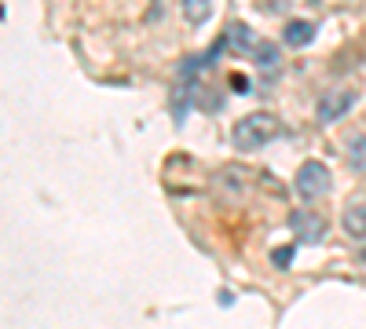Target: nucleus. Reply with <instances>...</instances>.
<instances>
[{
  "label": "nucleus",
  "mask_w": 366,
  "mask_h": 329,
  "mask_svg": "<svg viewBox=\"0 0 366 329\" xmlns=\"http://www.w3.org/2000/svg\"><path fill=\"white\" fill-rule=\"evenodd\" d=\"M278 136V121L271 114H249L234 125V146L239 150H256Z\"/></svg>",
  "instance_id": "nucleus-1"
},
{
  "label": "nucleus",
  "mask_w": 366,
  "mask_h": 329,
  "mask_svg": "<svg viewBox=\"0 0 366 329\" xmlns=\"http://www.w3.org/2000/svg\"><path fill=\"white\" fill-rule=\"evenodd\" d=\"M293 187H297V194L304 197V202H319V197L330 190V168L322 161H304L297 168Z\"/></svg>",
  "instance_id": "nucleus-2"
},
{
  "label": "nucleus",
  "mask_w": 366,
  "mask_h": 329,
  "mask_svg": "<svg viewBox=\"0 0 366 329\" xmlns=\"http://www.w3.org/2000/svg\"><path fill=\"white\" fill-rule=\"evenodd\" d=\"M355 106V92H326V96H322L319 99V110H315V114H319V121H337V117H344V114H348V110Z\"/></svg>",
  "instance_id": "nucleus-3"
},
{
  "label": "nucleus",
  "mask_w": 366,
  "mask_h": 329,
  "mask_svg": "<svg viewBox=\"0 0 366 329\" xmlns=\"http://www.w3.org/2000/svg\"><path fill=\"white\" fill-rule=\"evenodd\" d=\"M290 227H293L300 238L319 241L322 234H326V219H322L319 212H311V209H297V212L290 216Z\"/></svg>",
  "instance_id": "nucleus-4"
},
{
  "label": "nucleus",
  "mask_w": 366,
  "mask_h": 329,
  "mask_svg": "<svg viewBox=\"0 0 366 329\" xmlns=\"http://www.w3.org/2000/svg\"><path fill=\"white\" fill-rule=\"evenodd\" d=\"M311 37H315V26H311L308 18H293V22H286L282 40L290 44V48H304V44H311Z\"/></svg>",
  "instance_id": "nucleus-5"
},
{
  "label": "nucleus",
  "mask_w": 366,
  "mask_h": 329,
  "mask_svg": "<svg viewBox=\"0 0 366 329\" xmlns=\"http://www.w3.org/2000/svg\"><path fill=\"white\" fill-rule=\"evenodd\" d=\"M344 231H348L352 238H366V202H355V205H348L344 209Z\"/></svg>",
  "instance_id": "nucleus-6"
},
{
  "label": "nucleus",
  "mask_w": 366,
  "mask_h": 329,
  "mask_svg": "<svg viewBox=\"0 0 366 329\" xmlns=\"http://www.w3.org/2000/svg\"><path fill=\"white\" fill-rule=\"evenodd\" d=\"M227 44H231V48H239V52H249V48H256L261 40L253 37V30L246 26V22H231V30H227Z\"/></svg>",
  "instance_id": "nucleus-7"
},
{
  "label": "nucleus",
  "mask_w": 366,
  "mask_h": 329,
  "mask_svg": "<svg viewBox=\"0 0 366 329\" xmlns=\"http://www.w3.org/2000/svg\"><path fill=\"white\" fill-rule=\"evenodd\" d=\"M348 161H352L355 172L366 175V136H352L348 139Z\"/></svg>",
  "instance_id": "nucleus-8"
},
{
  "label": "nucleus",
  "mask_w": 366,
  "mask_h": 329,
  "mask_svg": "<svg viewBox=\"0 0 366 329\" xmlns=\"http://www.w3.org/2000/svg\"><path fill=\"white\" fill-rule=\"evenodd\" d=\"M183 11L190 18V26H202V22L209 18V11H212V4L209 0H183Z\"/></svg>",
  "instance_id": "nucleus-9"
},
{
  "label": "nucleus",
  "mask_w": 366,
  "mask_h": 329,
  "mask_svg": "<svg viewBox=\"0 0 366 329\" xmlns=\"http://www.w3.org/2000/svg\"><path fill=\"white\" fill-rule=\"evenodd\" d=\"M256 62H261L264 66V70H271V66L278 62V48H275V44H256Z\"/></svg>",
  "instance_id": "nucleus-10"
},
{
  "label": "nucleus",
  "mask_w": 366,
  "mask_h": 329,
  "mask_svg": "<svg viewBox=\"0 0 366 329\" xmlns=\"http://www.w3.org/2000/svg\"><path fill=\"white\" fill-rule=\"evenodd\" d=\"M271 260H275V267H290V263H293V249H290V246H286V249H275Z\"/></svg>",
  "instance_id": "nucleus-11"
},
{
  "label": "nucleus",
  "mask_w": 366,
  "mask_h": 329,
  "mask_svg": "<svg viewBox=\"0 0 366 329\" xmlns=\"http://www.w3.org/2000/svg\"><path fill=\"white\" fill-rule=\"evenodd\" d=\"M231 84L239 88V92H249V81H246L242 74H231Z\"/></svg>",
  "instance_id": "nucleus-12"
}]
</instances>
